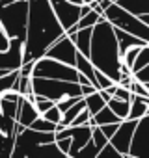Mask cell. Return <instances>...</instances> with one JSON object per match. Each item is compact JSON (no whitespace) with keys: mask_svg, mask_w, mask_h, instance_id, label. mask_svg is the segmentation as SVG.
Here are the masks:
<instances>
[{"mask_svg":"<svg viewBox=\"0 0 149 158\" xmlns=\"http://www.w3.org/2000/svg\"><path fill=\"white\" fill-rule=\"evenodd\" d=\"M65 30L60 24L49 0H28V24L23 48V61H34L45 54V50Z\"/></svg>","mask_w":149,"mask_h":158,"instance_id":"cell-1","label":"cell"},{"mask_svg":"<svg viewBox=\"0 0 149 158\" xmlns=\"http://www.w3.org/2000/svg\"><path fill=\"white\" fill-rule=\"evenodd\" d=\"M90 61L93 67L117 84L121 78V56L117 48V39L114 34V24L101 17L93 24L92 45H90Z\"/></svg>","mask_w":149,"mask_h":158,"instance_id":"cell-2","label":"cell"},{"mask_svg":"<svg viewBox=\"0 0 149 158\" xmlns=\"http://www.w3.org/2000/svg\"><path fill=\"white\" fill-rule=\"evenodd\" d=\"M0 24L6 30L8 37L26 39L28 24V0H15L10 4H0Z\"/></svg>","mask_w":149,"mask_h":158,"instance_id":"cell-3","label":"cell"},{"mask_svg":"<svg viewBox=\"0 0 149 158\" xmlns=\"http://www.w3.org/2000/svg\"><path fill=\"white\" fill-rule=\"evenodd\" d=\"M32 91L36 95H41L54 102H58L65 97H73V95L82 97L79 82L56 80V78H43V76H32Z\"/></svg>","mask_w":149,"mask_h":158,"instance_id":"cell-4","label":"cell"},{"mask_svg":"<svg viewBox=\"0 0 149 158\" xmlns=\"http://www.w3.org/2000/svg\"><path fill=\"white\" fill-rule=\"evenodd\" d=\"M103 17L106 21H110L114 26H117V28H121V30H125V32H129V34H132V35H136L140 39H143L145 43H149V24H145L140 17H136V15L129 13L127 10H123L116 2H112L104 10Z\"/></svg>","mask_w":149,"mask_h":158,"instance_id":"cell-5","label":"cell"},{"mask_svg":"<svg viewBox=\"0 0 149 158\" xmlns=\"http://www.w3.org/2000/svg\"><path fill=\"white\" fill-rule=\"evenodd\" d=\"M32 76H43V78H56V80H69L77 82L79 80V71L77 67L67 65L63 61H58L49 56H41L34 61Z\"/></svg>","mask_w":149,"mask_h":158,"instance_id":"cell-6","label":"cell"},{"mask_svg":"<svg viewBox=\"0 0 149 158\" xmlns=\"http://www.w3.org/2000/svg\"><path fill=\"white\" fill-rule=\"evenodd\" d=\"M129 156H132V158L149 156V114L142 115L136 123L130 149H129Z\"/></svg>","mask_w":149,"mask_h":158,"instance_id":"cell-7","label":"cell"},{"mask_svg":"<svg viewBox=\"0 0 149 158\" xmlns=\"http://www.w3.org/2000/svg\"><path fill=\"white\" fill-rule=\"evenodd\" d=\"M77 52H79V50H77V47H74L73 39H71L67 34H63V35H60V37L45 50L43 56L54 58V60H58V61H63V63L74 67V61H77Z\"/></svg>","mask_w":149,"mask_h":158,"instance_id":"cell-8","label":"cell"},{"mask_svg":"<svg viewBox=\"0 0 149 158\" xmlns=\"http://www.w3.org/2000/svg\"><path fill=\"white\" fill-rule=\"evenodd\" d=\"M49 2L65 32L80 19V4H73L69 0H49Z\"/></svg>","mask_w":149,"mask_h":158,"instance_id":"cell-9","label":"cell"},{"mask_svg":"<svg viewBox=\"0 0 149 158\" xmlns=\"http://www.w3.org/2000/svg\"><path fill=\"white\" fill-rule=\"evenodd\" d=\"M136 123H138V119H123L119 123L117 130L114 132V136L108 139L119 151L121 156H129V149H130V141H132V134H134Z\"/></svg>","mask_w":149,"mask_h":158,"instance_id":"cell-10","label":"cell"},{"mask_svg":"<svg viewBox=\"0 0 149 158\" xmlns=\"http://www.w3.org/2000/svg\"><path fill=\"white\" fill-rule=\"evenodd\" d=\"M23 48H24V41L13 37L8 50H0V69H8V71L19 69L23 65Z\"/></svg>","mask_w":149,"mask_h":158,"instance_id":"cell-11","label":"cell"},{"mask_svg":"<svg viewBox=\"0 0 149 158\" xmlns=\"http://www.w3.org/2000/svg\"><path fill=\"white\" fill-rule=\"evenodd\" d=\"M39 115V112L36 110L34 102L28 101L26 97H21L19 99V108H17V117H15V123L21 125V127H30V123Z\"/></svg>","mask_w":149,"mask_h":158,"instance_id":"cell-12","label":"cell"},{"mask_svg":"<svg viewBox=\"0 0 149 158\" xmlns=\"http://www.w3.org/2000/svg\"><path fill=\"white\" fill-rule=\"evenodd\" d=\"M92 32H93V26H86V28H80L77 32H73V34H67L74 47H77V50L80 54H84L86 58L90 56V45H92Z\"/></svg>","mask_w":149,"mask_h":158,"instance_id":"cell-13","label":"cell"},{"mask_svg":"<svg viewBox=\"0 0 149 158\" xmlns=\"http://www.w3.org/2000/svg\"><path fill=\"white\" fill-rule=\"evenodd\" d=\"M114 34H116V39H117L119 56H123L130 47H143V45H147L143 39H140V37H136V35H132V34L121 30V28H117V26H114Z\"/></svg>","mask_w":149,"mask_h":158,"instance_id":"cell-14","label":"cell"},{"mask_svg":"<svg viewBox=\"0 0 149 158\" xmlns=\"http://www.w3.org/2000/svg\"><path fill=\"white\" fill-rule=\"evenodd\" d=\"M74 67H77V71L80 73V74H84L88 80L92 82V86H95V89H97V78H95V67H93V63L90 61V58H86L84 54H80V52H77V61H74Z\"/></svg>","mask_w":149,"mask_h":158,"instance_id":"cell-15","label":"cell"},{"mask_svg":"<svg viewBox=\"0 0 149 158\" xmlns=\"http://www.w3.org/2000/svg\"><path fill=\"white\" fill-rule=\"evenodd\" d=\"M116 4L136 17L149 13V0H116Z\"/></svg>","mask_w":149,"mask_h":158,"instance_id":"cell-16","label":"cell"},{"mask_svg":"<svg viewBox=\"0 0 149 158\" xmlns=\"http://www.w3.org/2000/svg\"><path fill=\"white\" fill-rule=\"evenodd\" d=\"M145 114H147L145 97H143V95L130 93V106H129V115H127V119H140V117L145 115Z\"/></svg>","mask_w":149,"mask_h":158,"instance_id":"cell-17","label":"cell"},{"mask_svg":"<svg viewBox=\"0 0 149 158\" xmlns=\"http://www.w3.org/2000/svg\"><path fill=\"white\" fill-rule=\"evenodd\" d=\"M84 102H86V108H88V112H90L92 115H95V114L106 104V101L103 99V95L99 93V89H95L93 93L86 95V97H84Z\"/></svg>","mask_w":149,"mask_h":158,"instance_id":"cell-18","label":"cell"},{"mask_svg":"<svg viewBox=\"0 0 149 158\" xmlns=\"http://www.w3.org/2000/svg\"><path fill=\"white\" fill-rule=\"evenodd\" d=\"M17 108H19V101H13V99L0 95V112H2V115H6L10 119H15L17 117Z\"/></svg>","mask_w":149,"mask_h":158,"instance_id":"cell-19","label":"cell"},{"mask_svg":"<svg viewBox=\"0 0 149 158\" xmlns=\"http://www.w3.org/2000/svg\"><path fill=\"white\" fill-rule=\"evenodd\" d=\"M110 108H112V112L119 117V119H127V115H129V106H130V101H121V99H116V97H112L108 102H106Z\"/></svg>","mask_w":149,"mask_h":158,"instance_id":"cell-20","label":"cell"},{"mask_svg":"<svg viewBox=\"0 0 149 158\" xmlns=\"http://www.w3.org/2000/svg\"><path fill=\"white\" fill-rule=\"evenodd\" d=\"M17 78H19V69L10 71L8 74H2V76H0V95L6 93V91H10V89H15Z\"/></svg>","mask_w":149,"mask_h":158,"instance_id":"cell-21","label":"cell"},{"mask_svg":"<svg viewBox=\"0 0 149 158\" xmlns=\"http://www.w3.org/2000/svg\"><path fill=\"white\" fill-rule=\"evenodd\" d=\"M13 143H15V134H6V132L0 130V156H10L11 158Z\"/></svg>","mask_w":149,"mask_h":158,"instance_id":"cell-22","label":"cell"},{"mask_svg":"<svg viewBox=\"0 0 149 158\" xmlns=\"http://www.w3.org/2000/svg\"><path fill=\"white\" fill-rule=\"evenodd\" d=\"M147 63H149V43L143 45V47H140V50H138V54H136V60H134V63H132V69H130L132 74H134L136 71L143 69Z\"/></svg>","mask_w":149,"mask_h":158,"instance_id":"cell-23","label":"cell"},{"mask_svg":"<svg viewBox=\"0 0 149 158\" xmlns=\"http://www.w3.org/2000/svg\"><path fill=\"white\" fill-rule=\"evenodd\" d=\"M56 125H58V123H52V121L45 119L43 115H37V117L30 123V128L39 130V132H56Z\"/></svg>","mask_w":149,"mask_h":158,"instance_id":"cell-24","label":"cell"},{"mask_svg":"<svg viewBox=\"0 0 149 158\" xmlns=\"http://www.w3.org/2000/svg\"><path fill=\"white\" fill-rule=\"evenodd\" d=\"M97 154H99V149L93 143V139L90 138V141L77 152V156H74V158H97Z\"/></svg>","mask_w":149,"mask_h":158,"instance_id":"cell-25","label":"cell"},{"mask_svg":"<svg viewBox=\"0 0 149 158\" xmlns=\"http://www.w3.org/2000/svg\"><path fill=\"white\" fill-rule=\"evenodd\" d=\"M92 139H93V143L97 145V149H99V151L108 143V138L103 134V130H101L99 127H92Z\"/></svg>","mask_w":149,"mask_h":158,"instance_id":"cell-26","label":"cell"},{"mask_svg":"<svg viewBox=\"0 0 149 158\" xmlns=\"http://www.w3.org/2000/svg\"><path fill=\"white\" fill-rule=\"evenodd\" d=\"M119 156H121L119 151H117L110 141H108V143L99 151V154H97V158H119Z\"/></svg>","mask_w":149,"mask_h":158,"instance_id":"cell-27","label":"cell"},{"mask_svg":"<svg viewBox=\"0 0 149 158\" xmlns=\"http://www.w3.org/2000/svg\"><path fill=\"white\" fill-rule=\"evenodd\" d=\"M129 89H130L132 93H136V95H143V97H149V89L145 88V84H143V82H140V80H136L134 76H132V82H130Z\"/></svg>","mask_w":149,"mask_h":158,"instance_id":"cell-28","label":"cell"},{"mask_svg":"<svg viewBox=\"0 0 149 158\" xmlns=\"http://www.w3.org/2000/svg\"><path fill=\"white\" fill-rule=\"evenodd\" d=\"M45 119H49V121H52V123H60V119H62V110L54 104V106H50L47 112H43L41 114Z\"/></svg>","mask_w":149,"mask_h":158,"instance_id":"cell-29","label":"cell"},{"mask_svg":"<svg viewBox=\"0 0 149 158\" xmlns=\"http://www.w3.org/2000/svg\"><path fill=\"white\" fill-rule=\"evenodd\" d=\"M80 99H82V97H79V95H73V97H65V99L58 101V102H56V106H58V108L62 110V114H63V112H65L67 108H71V106H73L74 102H79Z\"/></svg>","mask_w":149,"mask_h":158,"instance_id":"cell-30","label":"cell"},{"mask_svg":"<svg viewBox=\"0 0 149 158\" xmlns=\"http://www.w3.org/2000/svg\"><path fill=\"white\" fill-rule=\"evenodd\" d=\"M90 117H92V114L88 112V108H84L82 112H79L77 117L71 121V125L73 127H77V125H90Z\"/></svg>","mask_w":149,"mask_h":158,"instance_id":"cell-31","label":"cell"},{"mask_svg":"<svg viewBox=\"0 0 149 158\" xmlns=\"http://www.w3.org/2000/svg\"><path fill=\"white\" fill-rule=\"evenodd\" d=\"M130 89L129 88H123V86H119L117 84V88H116V91H114V95L112 97H116V99H121V101H130Z\"/></svg>","mask_w":149,"mask_h":158,"instance_id":"cell-32","label":"cell"},{"mask_svg":"<svg viewBox=\"0 0 149 158\" xmlns=\"http://www.w3.org/2000/svg\"><path fill=\"white\" fill-rule=\"evenodd\" d=\"M119 123H121V121H119ZM119 123H106V125H97V127H99V128L103 130V134H104V136H106V138L110 139V138L114 136V132L117 130Z\"/></svg>","mask_w":149,"mask_h":158,"instance_id":"cell-33","label":"cell"},{"mask_svg":"<svg viewBox=\"0 0 149 158\" xmlns=\"http://www.w3.org/2000/svg\"><path fill=\"white\" fill-rule=\"evenodd\" d=\"M56 141V145H58V149L67 156V152H69V147H71V138L69 136H65V138H60V139H54Z\"/></svg>","mask_w":149,"mask_h":158,"instance_id":"cell-34","label":"cell"},{"mask_svg":"<svg viewBox=\"0 0 149 158\" xmlns=\"http://www.w3.org/2000/svg\"><path fill=\"white\" fill-rule=\"evenodd\" d=\"M136 80H140V82H149V63L143 67V69H140V71H136L134 74H132Z\"/></svg>","mask_w":149,"mask_h":158,"instance_id":"cell-35","label":"cell"},{"mask_svg":"<svg viewBox=\"0 0 149 158\" xmlns=\"http://www.w3.org/2000/svg\"><path fill=\"white\" fill-rule=\"evenodd\" d=\"M10 43H11V39L8 37V34H6V30L2 28V24H0V50H8V47H10Z\"/></svg>","mask_w":149,"mask_h":158,"instance_id":"cell-36","label":"cell"},{"mask_svg":"<svg viewBox=\"0 0 149 158\" xmlns=\"http://www.w3.org/2000/svg\"><path fill=\"white\" fill-rule=\"evenodd\" d=\"M140 19H142L145 24H149V13H143V15H140Z\"/></svg>","mask_w":149,"mask_h":158,"instance_id":"cell-37","label":"cell"},{"mask_svg":"<svg viewBox=\"0 0 149 158\" xmlns=\"http://www.w3.org/2000/svg\"><path fill=\"white\" fill-rule=\"evenodd\" d=\"M10 2H15V0H0V4H10Z\"/></svg>","mask_w":149,"mask_h":158,"instance_id":"cell-38","label":"cell"},{"mask_svg":"<svg viewBox=\"0 0 149 158\" xmlns=\"http://www.w3.org/2000/svg\"><path fill=\"white\" fill-rule=\"evenodd\" d=\"M69 2H73V4H84L82 0H69Z\"/></svg>","mask_w":149,"mask_h":158,"instance_id":"cell-39","label":"cell"},{"mask_svg":"<svg viewBox=\"0 0 149 158\" xmlns=\"http://www.w3.org/2000/svg\"><path fill=\"white\" fill-rule=\"evenodd\" d=\"M145 104H147V114H149V97H145Z\"/></svg>","mask_w":149,"mask_h":158,"instance_id":"cell-40","label":"cell"},{"mask_svg":"<svg viewBox=\"0 0 149 158\" xmlns=\"http://www.w3.org/2000/svg\"><path fill=\"white\" fill-rule=\"evenodd\" d=\"M143 84H145V88H147V89H149V82H143Z\"/></svg>","mask_w":149,"mask_h":158,"instance_id":"cell-41","label":"cell"},{"mask_svg":"<svg viewBox=\"0 0 149 158\" xmlns=\"http://www.w3.org/2000/svg\"><path fill=\"white\" fill-rule=\"evenodd\" d=\"M112 2H116V0H112Z\"/></svg>","mask_w":149,"mask_h":158,"instance_id":"cell-42","label":"cell"}]
</instances>
